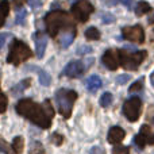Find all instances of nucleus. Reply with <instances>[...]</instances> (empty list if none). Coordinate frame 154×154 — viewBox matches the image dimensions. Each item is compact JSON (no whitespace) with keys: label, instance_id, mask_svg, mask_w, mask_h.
Instances as JSON below:
<instances>
[{"label":"nucleus","instance_id":"f257e3e1","mask_svg":"<svg viewBox=\"0 0 154 154\" xmlns=\"http://www.w3.org/2000/svg\"><path fill=\"white\" fill-rule=\"evenodd\" d=\"M15 109L19 115L24 116L30 122L42 128L50 127L51 119L54 116V109L50 106L49 100H45L43 104H38L31 99H23V100L18 101Z\"/></svg>","mask_w":154,"mask_h":154},{"label":"nucleus","instance_id":"a211bd4d","mask_svg":"<svg viewBox=\"0 0 154 154\" xmlns=\"http://www.w3.org/2000/svg\"><path fill=\"white\" fill-rule=\"evenodd\" d=\"M23 145H24L23 143V138H22V137H15L11 146H12L15 154H20L22 152H23Z\"/></svg>","mask_w":154,"mask_h":154},{"label":"nucleus","instance_id":"ddd939ff","mask_svg":"<svg viewBox=\"0 0 154 154\" xmlns=\"http://www.w3.org/2000/svg\"><path fill=\"white\" fill-rule=\"evenodd\" d=\"M61 37H60V45H61V48L66 49L68 46H70V43L73 42V39H75L76 37V30L75 29H68V30H64V31H61Z\"/></svg>","mask_w":154,"mask_h":154},{"label":"nucleus","instance_id":"0eeeda50","mask_svg":"<svg viewBox=\"0 0 154 154\" xmlns=\"http://www.w3.org/2000/svg\"><path fill=\"white\" fill-rule=\"evenodd\" d=\"M93 10H95L93 5L87 0H80L72 5V14L79 22H87Z\"/></svg>","mask_w":154,"mask_h":154},{"label":"nucleus","instance_id":"ea45409f","mask_svg":"<svg viewBox=\"0 0 154 154\" xmlns=\"http://www.w3.org/2000/svg\"><path fill=\"white\" fill-rule=\"evenodd\" d=\"M154 22V16H152V18H150V20H149V23H153Z\"/></svg>","mask_w":154,"mask_h":154},{"label":"nucleus","instance_id":"7ed1b4c3","mask_svg":"<svg viewBox=\"0 0 154 154\" xmlns=\"http://www.w3.org/2000/svg\"><path fill=\"white\" fill-rule=\"evenodd\" d=\"M77 99V93L75 91L70 89H58L56 92V101L57 106H58V109L61 112V115L64 118H69L70 114H72V108H73V103Z\"/></svg>","mask_w":154,"mask_h":154},{"label":"nucleus","instance_id":"b1692460","mask_svg":"<svg viewBox=\"0 0 154 154\" xmlns=\"http://www.w3.org/2000/svg\"><path fill=\"white\" fill-rule=\"evenodd\" d=\"M0 152L4 153V154H15L12 146H8V143L2 138V137H0Z\"/></svg>","mask_w":154,"mask_h":154},{"label":"nucleus","instance_id":"cd10ccee","mask_svg":"<svg viewBox=\"0 0 154 154\" xmlns=\"http://www.w3.org/2000/svg\"><path fill=\"white\" fill-rule=\"evenodd\" d=\"M26 16H27V12L26 10H19L18 11V16H16V23L18 24H24V22H26Z\"/></svg>","mask_w":154,"mask_h":154},{"label":"nucleus","instance_id":"4be33fe9","mask_svg":"<svg viewBox=\"0 0 154 154\" xmlns=\"http://www.w3.org/2000/svg\"><path fill=\"white\" fill-rule=\"evenodd\" d=\"M111 103H112V93L104 92L100 97V106L101 107H108V106H111Z\"/></svg>","mask_w":154,"mask_h":154},{"label":"nucleus","instance_id":"5701e85b","mask_svg":"<svg viewBox=\"0 0 154 154\" xmlns=\"http://www.w3.org/2000/svg\"><path fill=\"white\" fill-rule=\"evenodd\" d=\"M143 82H145V79L143 77H141L139 80H137L135 82H134L133 85H131L130 88H128V92L133 93V92H139V91L143 88Z\"/></svg>","mask_w":154,"mask_h":154},{"label":"nucleus","instance_id":"20e7f679","mask_svg":"<svg viewBox=\"0 0 154 154\" xmlns=\"http://www.w3.org/2000/svg\"><path fill=\"white\" fill-rule=\"evenodd\" d=\"M31 56L32 53L29 46L24 42H22V41L15 39L14 43L11 45L10 53H8V57H7V62L11 65H19L22 62L27 61Z\"/></svg>","mask_w":154,"mask_h":154},{"label":"nucleus","instance_id":"6ab92c4d","mask_svg":"<svg viewBox=\"0 0 154 154\" xmlns=\"http://www.w3.org/2000/svg\"><path fill=\"white\" fill-rule=\"evenodd\" d=\"M85 37L88 39H92V41H97L100 38V31H99L96 27H88L85 30Z\"/></svg>","mask_w":154,"mask_h":154},{"label":"nucleus","instance_id":"2f4dec72","mask_svg":"<svg viewBox=\"0 0 154 154\" xmlns=\"http://www.w3.org/2000/svg\"><path fill=\"white\" fill-rule=\"evenodd\" d=\"M127 81H130V76L128 75H120V76L116 77V82L118 84H120V85L126 84Z\"/></svg>","mask_w":154,"mask_h":154},{"label":"nucleus","instance_id":"393cba45","mask_svg":"<svg viewBox=\"0 0 154 154\" xmlns=\"http://www.w3.org/2000/svg\"><path fill=\"white\" fill-rule=\"evenodd\" d=\"M134 142H135V145L139 147V149H143L145 145L147 143V138H145L142 134H138V135L135 137V139H134Z\"/></svg>","mask_w":154,"mask_h":154},{"label":"nucleus","instance_id":"dca6fc26","mask_svg":"<svg viewBox=\"0 0 154 154\" xmlns=\"http://www.w3.org/2000/svg\"><path fill=\"white\" fill-rule=\"evenodd\" d=\"M8 11H10L8 0H0V27L4 24L5 18H7V15H8Z\"/></svg>","mask_w":154,"mask_h":154},{"label":"nucleus","instance_id":"f3484780","mask_svg":"<svg viewBox=\"0 0 154 154\" xmlns=\"http://www.w3.org/2000/svg\"><path fill=\"white\" fill-rule=\"evenodd\" d=\"M150 10H152V7H150L149 3H146V2H139L138 4H137V7H135V14H137L138 16H142L143 14L150 12Z\"/></svg>","mask_w":154,"mask_h":154},{"label":"nucleus","instance_id":"9b49d317","mask_svg":"<svg viewBox=\"0 0 154 154\" xmlns=\"http://www.w3.org/2000/svg\"><path fill=\"white\" fill-rule=\"evenodd\" d=\"M46 46H48V37L43 32H37V35H35V51H37L38 58H42L45 56Z\"/></svg>","mask_w":154,"mask_h":154},{"label":"nucleus","instance_id":"e433bc0d","mask_svg":"<svg viewBox=\"0 0 154 154\" xmlns=\"http://www.w3.org/2000/svg\"><path fill=\"white\" fill-rule=\"evenodd\" d=\"M91 154H104V152L100 149V147H92V150H91Z\"/></svg>","mask_w":154,"mask_h":154},{"label":"nucleus","instance_id":"72a5a7b5","mask_svg":"<svg viewBox=\"0 0 154 154\" xmlns=\"http://www.w3.org/2000/svg\"><path fill=\"white\" fill-rule=\"evenodd\" d=\"M24 2L26 0H14V8H15L16 11H19V10H22V7H23V4H24Z\"/></svg>","mask_w":154,"mask_h":154},{"label":"nucleus","instance_id":"58836bf2","mask_svg":"<svg viewBox=\"0 0 154 154\" xmlns=\"http://www.w3.org/2000/svg\"><path fill=\"white\" fill-rule=\"evenodd\" d=\"M150 81H152V85H153V87H154V70H153L152 76H150Z\"/></svg>","mask_w":154,"mask_h":154},{"label":"nucleus","instance_id":"aec40b11","mask_svg":"<svg viewBox=\"0 0 154 154\" xmlns=\"http://www.w3.org/2000/svg\"><path fill=\"white\" fill-rule=\"evenodd\" d=\"M38 79H39V82L43 85V87H49L51 82V77L49 76L48 72H45V70H39V76H38Z\"/></svg>","mask_w":154,"mask_h":154},{"label":"nucleus","instance_id":"c756f323","mask_svg":"<svg viewBox=\"0 0 154 154\" xmlns=\"http://www.w3.org/2000/svg\"><path fill=\"white\" fill-rule=\"evenodd\" d=\"M50 141L53 142V143H56V145H61L62 141H64V137L60 135V134H57V133H54L53 135L50 137Z\"/></svg>","mask_w":154,"mask_h":154},{"label":"nucleus","instance_id":"f704fd0d","mask_svg":"<svg viewBox=\"0 0 154 154\" xmlns=\"http://www.w3.org/2000/svg\"><path fill=\"white\" fill-rule=\"evenodd\" d=\"M8 37H10V34H7V32H2V34H0V49L4 46V43H5V41L8 39Z\"/></svg>","mask_w":154,"mask_h":154},{"label":"nucleus","instance_id":"39448f33","mask_svg":"<svg viewBox=\"0 0 154 154\" xmlns=\"http://www.w3.org/2000/svg\"><path fill=\"white\" fill-rule=\"evenodd\" d=\"M119 51V61L125 69L127 70H135L138 69V66L142 64L145 58H146V51L139 50L135 53H128L125 50H118Z\"/></svg>","mask_w":154,"mask_h":154},{"label":"nucleus","instance_id":"c9c22d12","mask_svg":"<svg viewBox=\"0 0 154 154\" xmlns=\"http://www.w3.org/2000/svg\"><path fill=\"white\" fill-rule=\"evenodd\" d=\"M120 0H101V3L106 5H116Z\"/></svg>","mask_w":154,"mask_h":154},{"label":"nucleus","instance_id":"bb28decb","mask_svg":"<svg viewBox=\"0 0 154 154\" xmlns=\"http://www.w3.org/2000/svg\"><path fill=\"white\" fill-rule=\"evenodd\" d=\"M7 96L4 95V93L0 91V114H3V112H5V109H7Z\"/></svg>","mask_w":154,"mask_h":154},{"label":"nucleus","instance_id":"a878e982","mask_svg":"<svg viewBox=\"0 0 154 154\" xmlns=\"http://www.w3.org/2000/svg\"><path fill=\"white\" fill-rule=\"evenodd\" d=\"M101 20H103V23H106V24L114 23V22H115V16L112 15L111 12H103V14H101Z\"/></svg>","mask_w":154,"mask_h":154},{"label":"nucleus","instance_id":"473e14b6","mask_svg":"<svg viewBox=\"0 0 154 154\" xmlns=\"http://www.w3.org/2000/svg\"><path fill=\"white\" fill-rule=\"evenodd\" d=\"M27 3L30 4V7L32 10H37V8H39L42 5V0H27Z\"/></svg>","mask_w":154,"mask_h":154},{"label":"nucleus","instance_id":"f8f14e48","mask_svg":"<svg viewBox=\"0 0 154 154\" xmlns=\"http://www.w3.org/2000/svg\"><path fill=\"white\" fill-rule=\"evenodd\" d=\"M126 133L123 128H120L119 126H115V127H111L108 131V142L112 145H118L125 139Z\"/></svg>","mask_w":154,"mask_h":154},{"label":"nucleus","instance_id":"c85d7f7f","mask_svg":"<svg viewBox=\"0 0 154 154\" xmlns=\"http://www.w3.org/2000/svg\"><path fill=\"white\" fill-rule=\"evenodd\" d=\"M91 51H92V48H91V46L82 45V46H80V48H77L76 53L79 54V56H84V54H88V53H91Z\"/></svg>","mask_w":154,"mask_h":154},{"label":"nucleus","instance_id":"2eb2a0df","mask_svg":"<svg viewBox=\"0 0 154 154\" xmlns=\"http://www.w3.org/2000/svg\"><path fill=\"white\" fill-rule=\"evenodd\" d=\"M30 84H31V80L30 79H24V80H22L20 82H19L18 85H15V87L11 89V95L12 96H18V95H20L22 92H23L24 89H27V88L30 87Z\"/></svg>","mask_w":154,"mask_h":154},{"label":"nucleus","instance_id":"1a4fd4ad","mask_svg":"<svg viewBox=\"0 0 154 154\" xmlns=\"http://www.w3.org/2000/svg\"><path fill=\"white\" fill-rule=\"evenodd\" d=\"M85 72V65L81 61H72L65 66V69L62 70V76L70 77V79H77L81 77Z\"/></svg>","mask_w":154,"mask_h":154},{"label":"nucleus","instance_id":"6e6552de","mask_svg":"<svg viewBox=\"0 0 154 154\" xmlns=\"http://www.w3.org/2000/svg\"><path fill=\"white\" fill-rule=\"evenodd\" d=\"M122 34L126 39L133 41V42L142 43L145 41V31L139 24L131 26V27H125V29L122 30Z\"/></svg>","mask_w":154,"mask_h":154},{"label":"nucleus","instance_id":"423d86ee","mask_svg":"<svg viewBox=\"0 0 154 154\" xmlns=\"http://www.w3.org/2000/svg\"><path fill=\"white\" fill-rule=\"evenodd\" d=\"M142 101L139 97H131L123 104V114L130 122H137L141 115Z\"/></svg>","mask_w":154,"mask_h":154},{"label":"nucleus","instance_id":"f03ea898","mask_svg":"<svg viewBox=\"0 0 154 154\" xmlns=\"http://www.w3.org/2000/svg\"><path fill=\"white\" fill-rule=\"evenodd\" d=\"M45 24L48 34L50 37H56L58 31H64L68 29H75L72 16L65 11H51L45 16Z\"/></svg>","mask_w":154,"mask_h":154},{"label":"nucleus","instance_id":"412c9836","mask_svg":"<svg viewBox=\"0 0 154 154\" xmlns=\"http://www.w3.org/2000/svg\"><path fill=\"white\" fill-rule=\"evenodd\" d=\"M45 153V149H43L42 143L38 141H34L31 143V147H30V154H43Z\"/></svg>","mask_w":154,"mask_h":154},{"label":"nucleus","instance_id":"7c9ffc66","mask_svg":"<svg viewBox=\"0 0 154 154\" xmlns=\"http://www.w3.org/2000/svg\"><path fill=\"white\" fill-rule=\"evenodd\" d=\"M112 154H128V147L126 146H116L112 150Z\"/></svg>","mask_w":154,"mask_h":154},{"label":"nucleus","instance_id":"4c0bfd02","mask_svg":"<svg viewBox=\"0 0 154 154\" xmlns=\"http://www.w3.org/2000/svg\"><path fill=\"white\" fill-rule=\"evenodd\" d=\"M120 2H122L127 8H131V5H133V2H134V0H120Z\"/></svg>","mask_w":154,"mask_h":154},{"label":"nucleus","instance_id":"9d476101","mask_svg":"<svg viewBox=\"0 0 154 154\" xmlns=\"http://www.w3.org/2000/svg\"><path fill=\"white\" fill-rule=\"evenodd\" d=\"M101 61L103 64L108 68L109 70H116L118 66H119V51L115 50H107L106 53L101 57Z\"/></svg>","mask_w":154,"mask_h":154},{"label":"nucleus","instance_id":"4468645a","mask_svg":"<svg viewBox=\"0 0 154 154\" xmlns=\"http://www.w3.org/2000/svg\"><path fill=\"white\" fill-rule=\"evenodd\" d=\"M85 85H87V89L89 91V92H96V91H99V89L101 88L103 82H101V79H100V77L96 76V75H93V76H91L89 79L87 80Z\"/></svg>","mask_w":154,"mask_h":154}]
</instances>
